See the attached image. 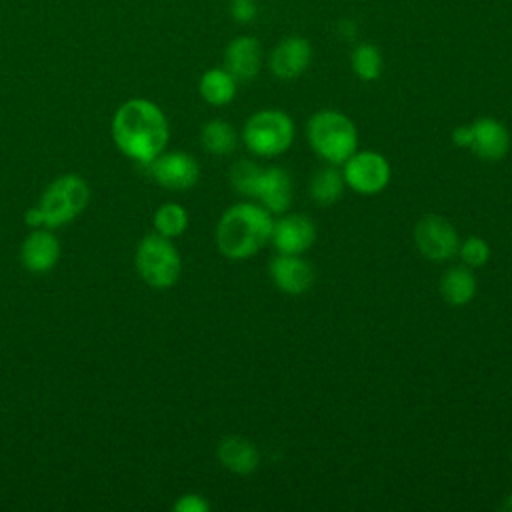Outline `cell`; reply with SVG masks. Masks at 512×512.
<instances>
[{
  "label": "cell",
  "instance_id": "7c38bea8",
  "mask_svg": "<svg viewBox=\"0 0 512 512\" xmlns=\"http://www.w3.org/2000/svg\"><path fill=\"white\" fill-rule=\"evenodd\" d=\"M270 276L274 284L286 294H304L314 282L312 266L298 254L280 252L270 262Z\"/></svg>",
  "mask_w": 512,
  "mask_h": 512
},
{
  "label": "cell",
  "instance_id": "603a6c76",
  "mask_svg": "<svg viewBox=\"0 0 512 512\" xmlns=\"http://www.w3.org/2000/svg\"><path fill=\"white\" fill-rule=\"evenodd\" d=\"M352 68L362 80H376L382 70V56L376 46L360 44L352 52Z\"/></svg>",
  "mask_w": 512,
  "mask_h": 512
},
{
  "label": "cell",
  "instance_id": "83f0119b",
  "mask_svg": "<svg viewBox=\"0 0 512 512\" xmlns=\"http://www.w3.org/2000/svg\"><path fill=\"white\" fill-rule=\"evenodd\" d=\"M452 140H454L456 146L470 148V144H472V126L468 124V126H458V128H454Z\"/></svg>",
  "mask_w": 512,
  "mask_h": 512
},
{
  "label": "cell",
  "instance_id": "277c9868",
  "mask_svg": "<svg viewBox=\"0 0 512 512\" xmlns=\"http://www.w3.org/2000/svg\"><path fill=\"white\" fill-rule=\"evenodd\" d=\"M88 184L78 174L58 176L40 196L38 210L42 214V226L58 228L74 220L88 204Z\"/></svg>",
  "mask_w": 512,
  "mask_h": 512
},
{
  "label": "cell",
  "instance_id": "2e32d148",
  "mask_svg": "<svg viewBox=\"0 0 512 512\" xmlns=\"http://www.w3.org/2000/svg\"><path fill=\"white\" fill-rule=\"evenodd\" d=\"M260 58V44L252 36H240L232 40L224 52L226 70L236 80H252L260 70Z\"/></svg>",
  "mask_w": 512,
  "mask_h": 512
},
{
  "label": "cell",
  "instance_id": "44dd1931",
  "mask_svg": "<svg viewBox=\"0 0 512 512\" xmlns=\"http://www.w3.org/2000/svg\"><path fill=\"white\" fill-rule=\"evenodd\" d=\"M344 176L336 168H322L310 182V196L318 204H332L342 196Z\"/></svg>",
  "mask_w": 512,
  "mask_h": 512
},
{
  "label": "cell",
  "instance_id": "cb8c5ba5",
  "mask_svg": "<svg viewBox=\"0 0 512 512\" xmlns=\"http://www.w3.org/2000/svg\"><path fill=\"white\" fill-rule=\"evenodd\" d=\"M260 172H262V168L256 166L252 160H238L230 168V182L240 194L254 198Z\"/></svg>",
  "mask_w": 512,
  "mask_h": 512
},
{
  "label": "cell",
  "instance_id": "7a4b0ae2",
  "mask_svg": "<svg viewBox=\"0 0 512 512\" xmlns=\"http://www.w3.org/2000/svg\"><path fill=\"white\" fill-rule=\"evenodd\" d=\"M272 226L274 222L264 206L248 202L234 204L222 214L216 226L218 250L232 260L250 258L268 242Z\"/></svg>",
  "mask_w": 512,
  "mask_h": 512
},
{
  "label": "cell",
  "instance_id": "ac0fdd59",
  "mask_svg": "<svg viewBox=\"0 0 512 512\" xmlns=\"http://www.w3.org/2000/svg\"><path fill=\"white\" fill-rule=\"evenodd\" d=\"M440 294L452 306H464L476 294V278L466 266H454L440 280Z\"/></svg>",
  "mask_w": 512,
  "mask_h": 512
},
{
  "label": "cell",
  "instance_id": "52a82bcc",
  "mask_svg": "<svg viewBox=\"0 0 512 512\" xmlns=\"http://www.w3.org/2000/svg\"><path fill=\"white\" fill-rule=\"evenodd\" d=\"M344 182L360 194H376L390 180V164L378 152H354L344 162Z\"/></svg>",
  "mask_w": 512,
  "mask_h": 512
},
{
  "label": "cell",
  "instance_id": "d6986e66",
  "mask_svg": "<svg viewBox=\"0 0 512 512\" xmlns=\"http://www.w3.org/2000/svg\"><path fill=\"white\" fill-rule=\"evenodd\" d=\"M200 96L212 106L228 104L236 94V78L224 68H210L200 78Z\"/></svg>",
  "mask_w": 512,
  "mask_h": 512
},
{
  "label": "cell",
  "instance_id": "ba28073f",
  "mask_svg": "<svg viewBox=\"0 0 512 512\" xmlns=\"http://www.w3.org/2000/svg\"><path fill=\"white\" fill-rule=\"evenodd\" d=\"M414 238L418 250L436 262L448 260L458 252L460 238L456 228L442 216H424L416 228H414Z\"/></svg>",
  "mask_w": 512,
  "mask_h": 512
},
{
  "label": "cell",
  "instance_id": "3957f363",
  "mask_svg": "<svg viewBox=\"0 0 512 512\" xmlns=\"http://www.w3.org/2000/svg\"><path fill=\"white\" fill-rule=\"evenodd\" d=\"M306 136L314 152L330 164H344L358 144L352 120L336 110L316 112L306 124Z\"/></svg>",
  "mask_w": 512,
  "mask_h": 512
},
{
  "label": "cell",
  "instance_id": "f1b7e54d",
  "mask_svg": "<svg viewBox=\"0 0 512 512\" xmlns=\"http://www.w3.org/2000/svg\"><path fill=\"white\" fill-rule=\"evenodd\" d=\"M504 508L512 512V494H508V498H506V502H504Z\"/></svg>",
  "mask_w": 512,
  "mask_h": 512
},
{
  "label": "cell",
  "instance_id": "4316f807",
  "mask_svg": "<svg viewBox=\"0 0 512 512\" xmlns=\"http://www.w3.org/2000/svg\"><path fill=\"white\" fill-rule=\"evenodd\" d=\"M256 14V6L252 0H234V8H232V16L240 22H248L252 20Z\"/></svg>",
  "mask_w": 512,
  "mask_h": 512
},
{
  "label": "cell",
  "instance_id": "9a60e30c",
  "mask_svg": "<svg viewBox=\"0 0 512 512\" xmlns=\"http://www.w3.org/2000/svg\"><path fill=\"white\" fill-rule=\"evenodd\" d=\"M472 126L470 148L484 160H500L510 146V136L504 124L494 118H478Z\"/></svg>",
  "mask_w": 512,
  "mask_h": 512
},
{
  "label": "cell",
  "instance_id": "5b68a950",
  "mask_svg": "<svg viewBox=\"0 0 512 512\" xmlns=\"http://www.w3.org/2000/svg\"><path fill=\"white\" fill-rule=\"evenodd\" d=\"M140 278L152 288H170L180 276V254L170 238L154 232L144 236L134 254Z\"/></svg>",
  "mask_w": 512,
  "mask_h": 512
},
{
  "label": "cell",
  "instance_id": "8992f818",
  "mask_svg": "<svg viewBox=\"0 0 512 512\" xmlns=\"http://www.w3.org/2000/svg\"><path fill=\"white\" fill-rule=\"evenodd\" d=\"M242 138L250 152L272 158L290 148L294 140V124L286 112L262 110L248 118Z\"/></svg>",
  "mask_w": 512,
  "mask_h": 512
},
{
  "label": "cell",
  "instance_id": "484cf974",
  "mask_svg": "<svg viewBox=\"0 0 512 512\" xmlns=\"http://www.w3.org/2000/svg\"><path fill=\"white\" fill-rule=\"evenodd\" d=\"M176 512H208L210 504L200 494H184L174 502Z\"/></svg>",
  "mask_w": 512,
  "mask_h": 512
},
{
  "label": "cell",
  "instance_id": "6da1fadb",
  "mask_svg": "<svg viewBox=\"0 0 512 512\" xmlns=\"http://www.w3.org/2000/svg\"><path fill=\"white\" fill-rule=\"evenodd\" d=\"M112 138L122 154L148 166L168 142L166 116L150 100H126L112 118Z\"/></svg>",
  "mask_w": 512,
  "mask_h": 512
},
{
  "label": "cell",
  "instance_id": "8fae6325",
  "mask_svg": "<svg viewBox=\"0 0 512 512\" xmlns=\"http://www.w3.org/2000/svg\"><path fill=\"white\" fill-rule=\"evenodd\" d=\"M272 242L282 254H302L306 252L316 238L314 222L308 216L292 214L284 216L272 226Z\"/></svg>",
  "mask_w": 512,
  "mask_h": 512
},
{
  "label": "cell",
  "instance_id": "30bf717a",
  "mask_svg": "<svg viewBox=\"0 0 512 512\" xmlns=\"http://www.w3.org/2000/svg\"><path fill=\"white\" fill-rule=\"evenodd\" d=\"M60 258V242L50 228L32 230L20 248V260L28 272L44 274L56 266Z\"/></svg>",
  "mask_w": 512,
  "mask_h": 512
},
{
  "label": "cell",
  "instance_id": "5bb4252c",
  "mask_svg": "<svg viewBox=\"0 0 512 512\" xmlns=\"http://www.w3.org/2000/svg\"><path fill=\"white\" fill-rule=\"evenodd\" d=\"M310 56H312V48L308 40L300 36H290V38H284L274 48L270 56V68L278 78L290 80L300 76L306 70V66L310 64Z\"/></svg>",
  "mask_w": 512,
  "mask_h": 512
},
{
  "label": "cell",
  "instance_id": "4fadbf2b",
  "mask_svg": "<svg viewBox=\"0 0 512 512\" xmlns=\"http://www.w3.org/2000/svg\"><path fill=\"white\" fill-rule=\"evenodd\" d=\"M254 198L262 202L268 212H284L292 204V180L284 168H264L256 182Z\"/></svg>",
  "mask_w": 512,
  "mask_h": 512
},
{
  "label": "cell",
  "instance_id": "9c48e42d",
  "mask_svg": "<svg viewBox=\"0 0 512 512\" xmlns=\"http://www.w3.org/2000/svg\"><path fill=\"white\" fill-rule=\"evenodd\" d=\"M150 176L164 188L186 190L198 182L200 168L198 162L186 152H166L158 154L148 164Z\"/></svg>",
  "mask_w": 512,
  "mask_h": 512
},
{
  "label": "cell",
  "instance_id": "ffe728a7",
  "mask_svg": "<svg viewBox=\"0 0 512 512\" xmlns=\"http://www.w3.org/2000/svg\"><path fill=\"white\" fill-rule=\"evenodd\" d=\"M204 148L212 154H230L236 148V132L224 120H210L200 132Z\"/></svg>",
  "mask_w": 512,
  "mask_h": 512
},
{
  "label": "cell",
  "instance_id": "d4e9b609",
  "mask_svg": "<svg viewBox=\"0 0 512 512\" xmlns=\"http://www.w3.org/2000/svg\"><path fill=\"white\" fill-rule=\"evenodd\" d=\"M458 252H460V258L464 260V264L472 266V268L486 264L488 258H490V248H488V244L480 236L466 238L458 246Z\"/></svg>",
  "mask_w": 512,
  "mask_h": 512
},
{
  "label": "cell",
  "instance_id": "e0dca14e",
  "mask_svg": "<svg viewBox=\"0 0 512 512\" xmlns=\"http://www.w3.org/2000/svg\"><path fill=\"white\" fill-rule=\"evenodd\" d=\"M216 454L220 464L236 474H250L256 470L260 462V454L256 446L242 436L222 438L216 448Z\"/></svg>",
  "mask_w": 512,
  "mask_h": 512
},
{
  "label": "cell",
  "instance_id": "7402d4cb",
  "mask_svg": "<svg viewBox=\"0 0 512 512\" xmlns=\"http://www.w3.org/2000/svg\"><path fill=\"white\" fill-rule=\"evenodd\" d=\"M188 226V212L176 202H166L154 212V228L166 238L180 236Z\"/></svg>",
  "mask_w": 512,
  "mask_h": 512
}]
</instances>
